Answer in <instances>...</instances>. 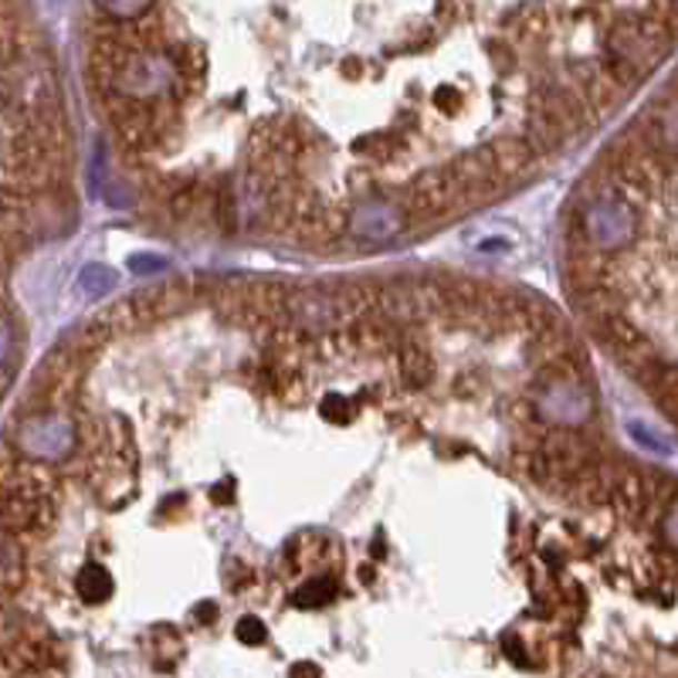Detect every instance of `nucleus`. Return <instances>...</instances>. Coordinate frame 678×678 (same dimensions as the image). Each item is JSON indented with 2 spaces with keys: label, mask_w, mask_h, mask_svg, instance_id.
Returning a JSON list of instances; mask_svg holds the SVG:
<instances>
[{
  "label": "nucleus",
  "mask_w": 678,
  "mask_h": 678,
  "mask_svg": "<svg viewBox=\"0 0 678 678\" xmlns=\"http://www.w3.org/2000/svg\"><path fill=\"white\" fill-rule=\"evenodd\" d=\"M14 448L24 458L54 465L79 448V428L61 411H38V415L21 418L18 431H14Z\"/></svg>",
  "instance_id": "1"
},
{
  "label": "nucleus",
  "mask_w": 678,
  "mask_h": 678,
  "mask_svg": "<svg viewBox=\"0 0 678 678\" xmlns=\"http://www.w3.org/2000/svg\"><path fill=\"white\" fill-rule=\"evenodd\" d=\"M58 489V475L51 465L24 458L18 448L0 451V496H24V499H48Z\"/></svg>",
  "instance_id": "2"
},
{
  "label": "nucleus",
  "mask_w": 678,
  "mask_h": 678,
  "mask_svg": "<svg viewBox=\"0 0 678 678\" xmlns=\"http://www.w3.org/2000/svg\"><path fill=\"white\" fill-rule=\"evenodd\" d=\"M173 61L163 58L160 51H140V54H132L126 64H122V72L116 79V89L129 99H153L160 96L163 89H170V79H173Z\"/></svg>",
  "instance_id": "3"
},
{
  "label": "nucleus",
  "mask_w": 678,
  "mask_h": 678,
  "mask_svg": "<svg viewBox=\"0 0 678 678\" xmlns=\"http://www.w3.org/2000/svg\"><path fill=\"white\" fill-rule=\"evenodd\" d=\"M539 415L557 425H584L594 415V397L577 377H550L539 393Z\"/></svg>",
  "instance_id": "4"
},
{
  "label": "nucleus",
  "mask_w": 678,
  "mask_h": 678,
  "mask_svg": "<svg viewBox=\"0 0 678 678\" xmlns=\"http://www.w3.org/2000/svg\"><path fill=\"white\" fill-rule=\"evenodd\" d=\"M403 225H407V211L403 203H393V200H363L350 215V231L360 241H390L403 231Z\"/></svg>",
  "instance_id": "5"
},
{
  "label": "nucleus",
  "mask_w": 678,
  "mask_h": 678,
  "mask_svg": "<svg viewBox=\"0 0 678 678\" xmlns=\"http://www.w3.org/2000/svg\"><path fill=\"white\" fill-rule=\"evenodd\" d=\"M48 499H51V496H48ZM41 502H44V499L0 496V532H11V536H38Z\"/></svg>",
  "instance_id": "6"
},
{
  "label": "nucleus",
  "mask_w": 678,
  "mask_h": 678,
  "mask_svg": "<svg viewBox=\"0 0 678 678\" xmlns=\"http://www.w3.org/2000/svg\"><path fill=\"white\" fill-rule=\"evenodd\" d=\"M492 153H496V170L509 187L516 180H522L529 173V167L536 163V153L529 150V143L522 140V136H506V140L492 143Z\"/></svg>",
  "instance_id": "7"
},
{
  "label": "nucleus",
  "mask_w": 678,
  "mask_h": 678,
  "mask_svg": "<svg viewBox=\"0 0 678 678\" xmlns=\"http://www.w3.org/2000/svg\"><path fill=\"white\" fill-rule=\"evenodd\" d=\"M28 584V557L18 536L0 532V594H14Z\"/></svg>",
  "instance_id": "8"
},
{
  "label": "nucleus",
  "mask_w": 678,
  "mask_h": 678,
  "mask_svg": "<svg viewBox=\"0 0 678 678\" xmlns=\"http://www.w3.org/2000/svg\"><path fill=\"white\" fill-rule=\"evenodd\" d=\"M522 140L529 143V150L536 157H547V153H557L560 143H564V132L560 126L542 112V109H532L522 122Z\"/></svg>",
  "instance_id": "9"
},
{
  "label": "nucleus",
  "mask_w": 678,
  "mask_h": 678,
  "mask_svg": "<svg viewBox=\"0 0 678 678\" xmlns=\"http://www.w3.org/2000/svg\"><path fill=\"white\" fill-rule=\"evenodd\" d=\"M397 373H400L403 387L421 390V387H428L435 380V360H431V353L425 347L403 343L400 353H397Z\"/></svg>",
  "instance_id": "10"
},
{
  "label": "nucleus",
  "mask_w": 678,
  "mask_h": 678,
  "mask_svg": "<svg viewBox=\"0 0 678 678\" xmlns=\"http://www.w3.org/2000/svg\"><path fill=\"white\" fill-rule=\"evenodd\" d=\"M116 279H119V276H116L109 265L92 261V265H86V268L79 271V296L89 299V302H99V299H106V296L116 289Z\"/></svg>",
  "instance_id": "11"
},
{
  "label": "nucleus",
  "mask_w": 678,
  "mask_h": 678,
  "mask_svg": "<svg viewBox=\"0 0 678 678\" xmlns=\"http://www.w3.org/2000/svg\"><path fill=\"white\" fill-rule=\"evenodd\" d=\"M79 594H82L86 604H102V600H109V594H112V577H109V570L99 567V564H89V567L79 574Z\"/></svg>",
  "instance_id": "12"
},
{
  "label": "nucleus",
  "mask_w": 678,
  "mask_h": 678,
  "mask_svg": "<svg viewBox=\"0 0 678 678\" xmlns=\"http://www.w3.org/2000/svg\"><path fill=\"white\" fill-rule=\"evenodd\" d=\"M102 18H112V21H136V18H143L150 8H153V0H96Z\"/></svg>",
  "instance_id": "13"
},
{
  "label": "nucleus",
  "mask_w": 678,
  "mask_h": 678,
  "mask_svg": "<svg viewBox=\"0 0 678 678\" xmlns=\"http://www.w3.org/2000/svg\"><path fill=\"white\" fill-rule=\"evenodd\" d=\"M332 594H336V587H332L326 577H319V580H309V584L296 594V604H299V607H322V604L332 600Z\"/></svg>",
  "instance_id": "14"
},
{
  "label": "nucleus",
  "mask_w": 678,
  "mask_h": 678,
  "mask_svg": "<svg viewBox=\"0 0 678 678\" xmlns=\"http://www.w3.org/2000/svg\"><path fill=\"white\" fill-rule=\"evenodd\" d=\"M322 415H326L329 421H336V425H350V421H353V415H357V407H353V400H350V397L336 393V397H329V400L322 403Z\"/></svg>",
  "instance_id": "15"
},
{
  "label": "nucleus",
  "mask_w": 678,
  "mask_h": 678,
  "mask_svg": "<svg viewBox=\"0 0 678 678\" xmlns=\"http://www.w3.org/2000/svg\"><path fill=\"white\" fill-rule=\"evenodd\" d=\"M18 353V332H14V322L0 312V367L11 363Z\"/></svg>",
  "instance_id": "16"
},
{
  "label": "nucleus",
  "mask_w": 678,
  "mask_h": 678,
  "mask_svg": "<svg viewBox=\"0 0 678 678\" xmlns=\"http://www.w3.org/2000/svg\"><path fill=\"white\" fill-rule=\"evenodd\" d=\"M238 641H245V645H265V641H268V631H265V625H261L258 618H241V621H238Z\"/></svg>",
  "instance_id": "17"
},
{
  "label": "nucleus",
  "mask_w": 678,
  "mask_h": 678,
  "mask_svg": "<svg viewBox=\"0 0 678 678\" xmlns=\"http://www.w3.org/2000/svg\"><path fill=\"white\" fill-rule=\"evenodd\" d=\"M129 268L136 271V276H143V279H150V276H157V271H167V261L163 258H140V255H136V258H129Z\"/></svg>",
  "instance_id": "18"
},
{
  "label": "nucleus",
  "mask_w": 678,
  "mask_h": 678,
  "mask_svg": "<svg viewBox=\"0 0 678 678\" xmlns=\"http://www.w3.org/2000/svg\"><path fill=\"white\" fill-rule=\"evenodd\" d=\"M438 106H441V109H458V106H461V96H458L455 89H445V92H438Z\"/></svg>",
  "instance_id": "19"
},
{
  "label": "nucleus",
  "mask_w": 678,
  "mask_h": 678,
  "mask_svg": "<svg viewBox=\"0 0 678 678\" xmlns=\"http://www.w3.org/2000/svg\"><path fill=\"white\" fill-rule=\"evenodd\" d=\"M292 678H319V665L302 661V665H296V668H292Z\"/></svg>",
  "instance_id": "20"
},
{
  "label": "nucleus",
  "mask_w": 678,
  "mask_h": 678,
  "mask_svg": "<svg viewBox=\"0 0 678 678\" xmlns=\"http://www.w3.org/2000/svg\"><path fill=\"white\" fill-rule=\"evenodd\" d=\"M193 618H200V621H215V604H203Z\"/></svg>",
  "instance_id": "21"
},
{
  "label": "nucleus",
  "mask_w": 678,
  "mask_h": 678,
  "mask_svg": "<svg viewBox=\"0 0 678 678\" xmlns=\"http://www.w3.org/2000/svg\"><path fill=\"white\" fill-rule=\"evenodd\" d=\"M363 584H373V567H363Z\"/></svg>",
  "instance_id": "22"
}]
</instances>
